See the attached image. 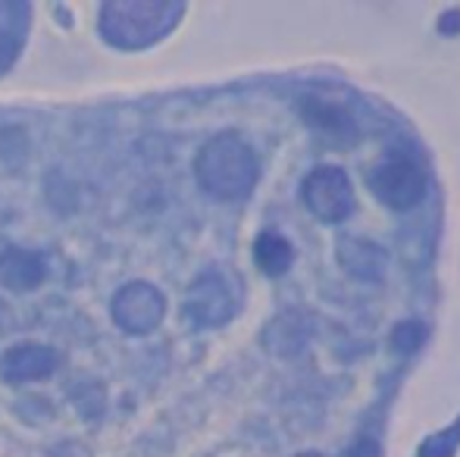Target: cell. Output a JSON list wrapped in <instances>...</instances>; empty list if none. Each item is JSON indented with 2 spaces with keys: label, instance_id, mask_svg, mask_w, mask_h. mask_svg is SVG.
<instances>
[{
  "label": "cell",
  "instance_id": "cell-1",
  "mask_svg": "<svg viewBox=\"0 0 460 457\" xmlns=\"http://www.w3.org/2000/svg\"><path fill=\"white\" fill-rule=\"evenodd\" d=\"M160 313H164V301H160V294L147 286L122 288L119 301H116V320H119L126 330H147V326H157Z\"/></svg>",
  "mask_w": 460,
  "mask_h": 457
}]
</instances>
